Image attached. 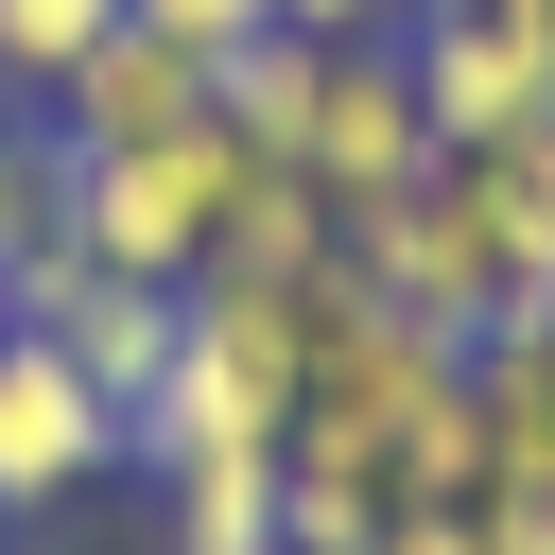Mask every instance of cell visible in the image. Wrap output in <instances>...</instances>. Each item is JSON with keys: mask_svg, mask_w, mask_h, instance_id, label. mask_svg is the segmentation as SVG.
Returning <instances> with one entry per match:
<instances>
[{"mask_svg": "<svg viewBox=\"0 0 555 555\" xmlns=\"http://www.w3.org/2000/svg\"><path fill=\"white\" fill-rule=\"evenodd\" d=\"M243 139L225 121H191V139H121V156H69V243L104 260V278H208V243H225V208H243Z\"/></svg>", "mask_w": 555, "mask_h": 555, "instance_id": "cell-1", "label": "cell"}, {"mask_svg": "<svg viewBox=\"0 0 555 555\" xmlns=\"http://www.w3.org/2000/svg\"><path fill=\"white\" fill-rule=\"evenodd\" d=\"M399 69H416L434 139L555 121V0H399Z\"/></svg>", "mask_w": 555, "mask_h": 555, "instance_id": "cell-2", "label": "cell"}, {"mask_svg": "<svg viewBox=\"0 0 555 555\" xmlns=\"http://www.w3.org/2000/svg\"><path fill=\"white\" fill-rule=\"evenodd\" d=\"M451 139H434V104H416V69H399V35H347L330 52V104H312V191H330V225H364V208H399L416 173H434Z\"/></svg>", "mask_w": 555, "mask_h": 555, "instance_id": "cell-3", "label": "cell"}, {"mask_svg": "<svg viewBox=\"0 0 555 555\" xmlns=\"http://www.w3.org/2000/svg\"><path fill=\"white\" fill-rule=\"evenodd\" d=\"M104 468H121V416H104V382H87L52 330H0V520L69 503V486H104Z\"/></svg>", "mask_w": 555, "mask_h": 555, "instance_id": "cell-4", "label": "cell"}, {"mask_svg": "<svg viewBox=\"0 0 555 555\" xmlns=\"http://www.w3.org/2000/svg\"><path fill=\"white\" fill-rule=\"evenodd\" d=\"M17 330H52L87 382H104V416H139V382L173 364V330H191V295L173 278H104V260H52L35 295H17Z\"/></svg>", "mask_w": 555, "mask_h": 555, "instance_id": "cell-5", "label": "cell"}, {"mask_svg": "<svg viewBox=\"0 0 555 555\" xmlns=\"http://www.w3.org/2000/svg\"><path fill=\"white\" fill-rule=\"evenodd\" d=\"M191 121H208V52L139 35V17H121V35H104L69 87H52V139H69V156H121V139H191Z\"/></svg>", "mask_w": 555, "mask_h": 555, "instance_id": "cell-6", "label": "cell"}, {"mask_svg": "<svg viewBox=\"0 0 555 555\" xmlns=\"http://www.w3.org/2000/svg\"><path fill=\"white\" fill-rule=\"evenodd\" d=\"M312 104H330V35H295V17H278V35L208 52V121H225L243 156H278V173H295V156H312Z\"/></svg>", "mask_w": 555, "mask_h": 555, "instance_id": "cell-7", "label": "cell"}, {"mask_svg": "<svg viewBox=\"0 0 555 555\" xmlns=\"http://www.w3.org/2000/svg\"><path fill=\"white\" fill-rule=\"evenodd\" d=\"M330 260H347V225H330V191L260 156V173H243V208H225V243H208V278H243V295H312Z\"/></svg>", "mask_w": 555, "mask_h": 555, "instance_id": "cell-8", "label": "cell"}, {"mask_svg": "<svg viewBox=\"0 0 555 555\" xmlns=\"http://www.w3.org/2000/svg\"><path fill=\"white\" fill-rule=\"evenodd\" d=\"M52 260H87L69 243V139L52 121H0V295H35Z\"/></svg>", "mask_w": 555, "mask_h": 555, "instance_id": "cell-9", "label": "cell"}, {"mask_svg": "<svg viewBox=\"0 0 555 555\" xmlns=\"http://www.w3.org/2000/svg\"><path fill=\"white\" fill-rule=\"evenodd\" d=\"M173 555H278V451L173 468Z\"/></svg>", "mask_w": 555, "mask_h": 555, "instance_id": "cell-10", "label": "cell"}, {"mask_svg": "<svg viewBox=\"0 0 555 555\" xmlns=\"http://www.w3.org/2000/svg\"><path fill=\"white\" fill-rule=\"evenodd\" d=\"M104 35H121V0H0V87H35V104H52Z\"/></svg>", "mask_w": 555, "mask_h": 555, "instance_id": "cell-11", "label": "cell"}, {"mask_svg": "<svg viewBox=\"0 0 555 555\" xmlns=\"http://www.w3.org/2000/svg\"><path fill=\"white\" fill-rule=\"evenodd\" d=\"M382 555H555V520H538V503H503V486H468V503H399V520H382Z\"/></svg>", "mask_w": 555, "mask_h": 555, "instance_id": "cell-12", "label": "cell"}, {"mask_svg": "<svg viewBox=\"0 0 555 555\" xmlns=\"http://www.w3.org/2000/svg\"><path fill=\"white\" fill-rule=\"evenodd\" d=\"M139 35H173V52H243V35H278V0H121Z\"/></svg>", "mask_w": 555, "mask_h": 555, "instance_id": "cell-13", "label": "cell"}, {"mask_svg": "<svg viewBox=\"0 0 555 555\" xmlns=\"http://www.w3.org/2000/svg\"><path fill=\"white\" fill-rule=\"evenodd\" d=\"M278 17H295V35H330V52H347V35H399V0H278Z\"/></svg>", "mask_w": 555, "mask_h": 555, "instance_id": "cell-14", "label": "cell"}, {"mask_svg": "<svg viewBox=\"0 0 555 555\" xmlns=\"http://www.w3.org/2000/svg\"><path fill=\"white\" fill-rule=\"evenodd\" d=\"M0 330H17V295H0Z\"/></svg>", "mask_w": 555, "mask_h": 555, "instance_id": "cell-15", "label": "cell"}]
</instances>
